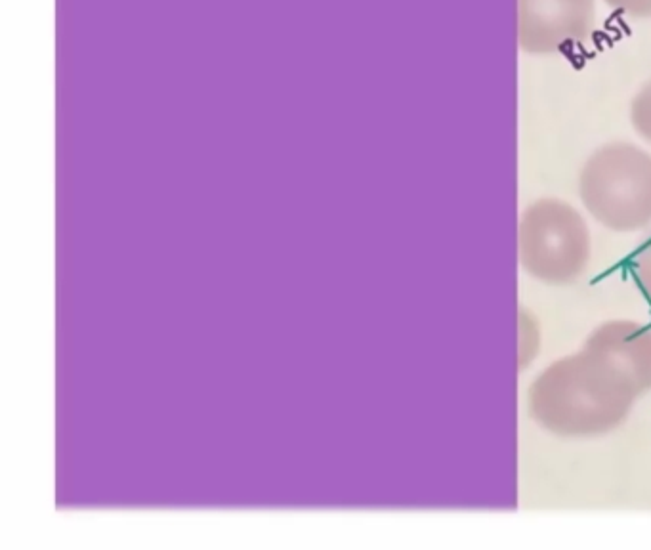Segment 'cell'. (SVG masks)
Listing matches in <instances>:
<instances>
[{"instance_id": "6da1fadb", "label": "cell", "mask_w": 651, "mask_h": 550, "mask_svg": "<svg viewBox=\"0 0 651 550\" xmlns=\"http://www.w3.org/2000/svg\"><path fill=\"white\" fill-rule=\"evenodd\" d=\"M638 397L619 367L583 346L537 374L527 405L531 419L550 434L594 437L619 428Z\"/></svg>"}, {"instance_id": "7a4b0ae2", "label": "cell", "mask_w": 651, "mask_h": 550, "mask_svg": "<svg viewBox=\"0 0 651 550\" xmlns=\"http://www.w3.org/2000/svg\"><path fill=\"white\" fill-rule=\"evenodd\" d=\"M585 209L602 226L628 233L651 224V155L632 144L592 153L579 176Z\"/></svg>"}, {"instance_id": "3957f363", "label": "cell", "mask_w": 651, "mask_h": 550, "mask_svg": "<svg viewBox=\"0 0 651 550\" xmlns=\"http://www.w3.org/2000/svg\"><path fill=\"white\" fill-rule=\"evenodd\" d=\"M520 266L546 285H569L590 262L587 222L559 199H539L522 214L518 226Z\"/></svg>"}, {"instance_id": "277c9868", "label": "cell", "mask_w": 651, "mask_h": 550, "mask_svg": "<svg viewBox=\"0 0 651 550\" xmlns=\"http://www.w3.org/2000/svg\"><path fill=\"white\" fill-rule=\"evenodd\" d=\"M592 0H520V36L529 52H552L592 27Z\"/></svg>"}, {"instance_id": "5b68a950", "label": "cell", "mask_w": 651, "mask_h": 550, "mask_svg": "<svg viewBox=\"0 0 651 550\" xmlns=\"http://www.w3.org/2000/svg\"><path fill=\"white\" fill-rule=\"evenodd\" d=\"M585 348L602 354L632 380L638 396L651 390V329L632 319H611L596 327Z\"/></svg>"}, {"instance_id": "8992f818", "label": "cell", "mask_w": 651, "mask_h": 550, "mask_svg": "<svg viewBox=\"0 0 651 550\" xmlns=\"http://www.w3.org/2000/svg\"><path fill=\"white\" fill-rule=\"evenodd\" d=\"M630 274L640 292L651 304V233L638 244L630 258Z\"/></svg>"}, {"instance_id": "52a82bcc", "label": "cell", "mask_w": 651, "mask_h": 550, "mask_svg": "<svg viewBox=\"0 0 651 550\" xmlns=\"http://www.w3.org/2000/svg\"><path fill=\"white\" fill-rule=\"evenodd\" d=\"M630 119L638 134L651 144V82H648L644 90L634 97Z\"/></svg>"}, {"instance_id": "ba28073f", "label": "cell", "mask_w": 651, "mask_h": 550, "mask_svg": "<svg viewBox=\"0 0 651 550\" xmlns=\"http://www.w3.org/2000/svg\"><path fill=\"white\" fill-rule=\"evenodd\" d=\"M607 2L630 14H651V0H607Z\"/></svg>"}]
</instances>
